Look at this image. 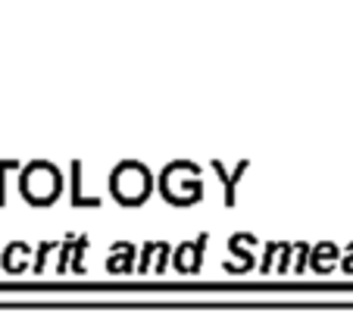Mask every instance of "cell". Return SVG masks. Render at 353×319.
Listing matches in <instances>:
<instances>
[{
    "label": "cell",
    "mask_w": 353,
    "mask_h": 319,
    "mask_svg": "<svg viewBox=\"0 0 353 319\" xmlns=\"http://www.w3.org/2000/svg\"><path fill=\"white\" fill-rule=\"evenodd\" d=\"M200 247H203V241H197V244H181L179 257H175V266H179V269H194L200 260Z\"/></svg>",
    "instance_id": "obj_4"
},
{
    "label": "cell",
    "mask_w": 353,
    "mask_h": 319,
    "mask_svg": "<svg viewBox=\"0 0 353 319\" xmlns=\"http://www.w3.org/2000/svg\"><path fill=\"white\" fill-rule=\"evenodd\" d=\"M19 188H22V194H26L28 204L47 206V204H54V200L60 197L63 175L54 163H44V160H41V163L26 166V173L19 175Z\"/></svg>",
    "instance_id": "obj_1"
},
{
    "label": "cell",
    "mask_w": 353,
    "mask_h": 319,
    "mask_svg": "<svg viewBox=\"0 0 353 319\" xmlns=\"http://www.w3.org/2000/svg\"><path fill=\"white\" fill-rule=\"evenodd\" d=\"M160 188L172 204H194V200L203 194L197 169H194L191 163H172V166H166L160 175Z\"/></svg>",
    "instance_id": "obj_3"
},
{
    "label": "cell",
    "mask_w": 353,
    "mask_h": 319,
    "mask_svg": "<svg viewBox=\"0 0 353 319\" xmlns=\"http://www.w3.org/2000/svg\"><path fill=\"white\" fill-rule=\"evenodd\" d=\"M110 191L116 194L119 204L138 206V204L147 200V194L154 191V179H150V173H147V166L125 160V163H119V166L110 173Z\"/></svg>",
    "instance_id": "obj_2"
}]
</instances>
